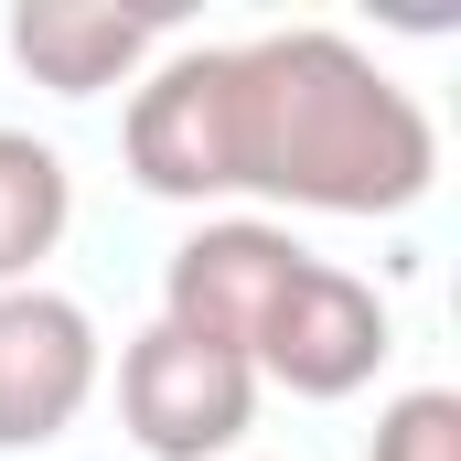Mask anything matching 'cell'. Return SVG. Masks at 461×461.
Masks as SVG:
<instances>
[{
    "mask_svg": "<svg viewBox=\"0 0 461 461\" xmlns=\"http://www.w3.org/2000/svg\"><path fill=\"white\" fill-rule=\"evenodd\" d=\"M161 32H172V11H108V0H22V11H11V54H22L43 86H65V97L118 86Z\"/></svg>",
    "mask_w": 461,
    "mask_h": 461,
    "instance_id": "6",
    "label": "cell"
},
{
    "mask_svg": "<svg viewBox=\"0 0 461 461\" xmlns=\"http://www.w3.org/2000/svg\"><path fill=\"white\" fill-rule=\"evenodd\" d=\"M129 172L172 204L279 194L312 215H397L429 194L440 140H429V108L375 54L301 22L268 43L172 54L129 97Z\"/></svg>",
    "mask_w": 461,
    "mask_h": 461,
    "instance_id": "1",
    "label": "cell"
},
{
    "mask_svg": "<svg viewBox=\"0 0 461 461\" xmlns=\"http://www.w3.org/2000/svg\"><path fill=\"white\" fill-rule=\"evenodd\" d=\"M118 419H129V440L150 461H215V451H236L247 419H258V375H247L236 354L150 322L140 344L118 354Z\"/></svg>",
    "mask_w": 461,
    "mask_h": 461,
    "instance_id": "2",
    "label": "cell"
},
{
    "mask_svg": "<svg viewBox=\"0 0 461 461\" xmlns=\"http://www.w3.org/2000/svg\"><path fill=\"white\" fill-rule=\"evenodd\" d=\"M65 215H76V183H65L54 140L0 129V290H32V258H54Z\"/></svg>",
    "mask_w": 461,
    "mask_h": 461,
    "instance_id": "7",
    "label": "cell"
},
{
    "mask_svg": "<svg viewBox=\"0 0 461 461\" xmlns=\"http://www.w3.org/2000/svg\"><path fill=\"white\" fill-rule=\"evenodd\" d=\"M375 461H461V397L451 386H419L375 419Z\"/></svg>",
    "mask_w": 461,
    "mask_h": 461,
    "instance_id": "8",
    "label": "cell"
},
{
    "mask_svg": "<svg viewBox=\"0 0 461 461\" xmlns=\"http://www.w3.org/2000/svg\"><path fill=\"white\" fill-rule=\"evenodd\" d=\"M375 365H386V301L365 279H344L333 258H301L279 312L247 344V375H279L290 397H354Z\"/></svg>",
    "mask_w": 461,
    "mask_h": 461,
    "instance_id": "3",
    "label": "cell"
},
{
    "mask_svg": "<svg viewBox=\"0 0 461 461\" xmlns=\"http://www.w3.org/2000/svg\"><path fill=\"white\" fill-rule=\"evenodd\" d=\"M301 258H312V247H290L279 226H204V236H183L172 268H161V322L247 365L258 322L279 312V290H290Z\"/></svg>",
    "mask_w": 461,
    "mask_h": 461,
    "instance_id": "4",
    "label": "cell"
},
{
    "mask_svg": "<svg viewBox=\"0 0 461 461\" xmlns=\"http://www.w3.org/2000/svg\"><path fill=\"white\" fill-rule=\"evenodd\" d=\"M97 397V322L65 290H0V451H43Z\"/></svg>",
    "mask_w": 461,
    "mask_h": 461,
    "instance_id": "5",
    "label": "cell"
}]
</instances>
